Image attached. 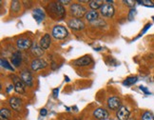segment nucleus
Masks as SVG:
<instances>
[{
	"mask_svg": "<svg viewBox=\"0 0 154 120\" xmlns=\"http://www.w3.org/2000/svg\"><path fill=\"white\" fill-rule=\"evenodd\" d=\"M69 11L70 14L73 16V18H81V17L85 16L86 14L88 13L87 9L83 5H80L78 3H73L70 5L69 7Z\"/></svg>",
	"mask_w": 154,
	"mask_h": 120,
	"instance_id": "obj_1",
	"label": "nucleus"
},
{
	"mask_svg": "<svg viewBox=\"0 0 154 120\" xmlns=\"http://www.w3.org/2000/svg\"><path fill=\"white\" fill-rule=\"evenodd\" d=\"M51 35L55 39H64L65 37L68 36V31L63 26H55L52 29Z\"/></svg>",
	"mask_w": 154,
	"mask_h": 120,
	"instance_id": "obj_2",
	"label": "nucleus"
},
{
	"mask_svg": "<svg viewBox=\"0 0 154 120\" xmlns=\"http://www.w3.org/2000/svg\"><path fill=\"white\" fill-rule=\"evenodd\" d=\"M50 9L53 14H55L58 17H63L66 14L63 5H61L60 2H55L50 4Z\"/></svg>",
	"mask_w": 154,
	"mask_h": 120,
	"instance_id": "obj_3",
	"label": "nucleus"
},
{
	"mask_svg": "<svg viewBox=\"0 0 154 120\" xmlns=\"http://www.w3.org/2000/svg\"><path fill=\"white\" fill-rule=\"evenodd\" d=\"M68 26L73 31H81L85 28V23L79 18H72L68 22Z\"/></svg>",
	"mask_w": 154,
	"mask_h": 120,
	"instance_id": "obj_4",
	"label": "nucleus"
},
{
	"mask_svg": "<svg viewBox=\"0 0 154 120\" xmlns=\"http://www.w3.org/2000/svg\"><path fill=\"white\" fill-rule=\"evenodd\" d=\"M100 13H101V14L103 16L112 17V16L114 15L115 10H114V7L111 4H109V3H105L102 6V8L100 9Z\"/></svg>",
	"mask_w": 154,
	"mask_h": 120,
	"instance_id": "obj_5",
	"label": "nucleus"
},
{
	"mask_svg": "<svg viewBox=\"0 0 154 120\" xmlns=\"http://www.w3.org/2000/svg\"><path fill=\"white\" fill-rule=\"evenodd\" d=\"M20 79L21 81L25 84V85L31 87L32 86L33 81H32V75L28 70H23L20 73Z\"/></svg>",
	"mask_w": 154,
	"mask_h": 120,
	"instance_id": "obj_6",
	"label": "nucleus"
},
{
	"mask_svg": "<svg viewBox=\"0 0 154 120\" xmlns=\"http://www.w3.org/2000/svg\"><path fill=\"white\" fill-rule=\"evenodd\" d=\"M16 46L20 51H25L32 47V42L29 38H20L16 41Z\"/></svg>",
	"mask_w": 154,
	"mask_h": 120,
	"instance_id": "obj_7",
	"label": "nucleus"
},
{
	"mask_svg": "<svg viewBox=\"0 0 154 120\" xmlns=\"http://www.w3.org/2000/svg\"><path fill=\"white\" fill-rule=\"evenodd\" d=\"M91 62H92V58L90 55H84L74 60L72 64L76 66V67H85V66H88Z\"/></svg>",
	"mask_w": 154,
	"mask_h": 120,
	"instance_id": "obj_8",
	"label": "nucleus"
},
{
	"mask_svg": "<svg viewBox=\"0 0 154 120\" xmlns=\"http://www.w3.org/2000/svg\"><path fill=\"white\" fill-rule=\"evenodd\" d=\"M48 64L43 59H40V58H36V59H33L32 63H31V68L32 71H36L39 70H42L44 68H46Z\"/></svg>",
	"mask_w": 154,
	"mask_h": 120,
	"instance_id": "obj_9",
	"label": "nucleus"
},
{
	"mask_svg": "<svg viewBox=\"0 0 154 120\" xmlns=\"http://www.w3.org/2000/svg\"><path fill=\"white\" fill-rule=\"evenodd\" d=\"M130 112L125 106H121L116 112V116L119 120H128Z\"/></svg>",
	"mask_w": 154,
	"mask_h": 120,
	"instance_id": "obj_10",
	"label": "nucleus"
},
{
	"mask_svg": "<svg viewBox=\"0 0 154 120\" xmlns=\"http://www.w3.org/2000/svg\"><path fill=\"white\" fill-rule=\"evenodd\" d=\"M93 115L98 120H106L109 118V112L103 108H97L96 110H94Z\"/></svg>",
	"mask_w": 154,
	"mask_h": 120,
	"instance_id": "obj_11",
	"label": "nucleus"
},
{
	"mask_svg": "<svg viewBox=\"0 0 154 120\" xmlns=\"http://www.w3.org/2000/svg\"><path fill=\"white\" fill-rule=\"evenodd\" d=\"M108 107H109V109H110L112 111L118 110L121 107V101H120V99L118 98V97H116V96L109 97V100H108Z\"/></svg>",
	"mask_w": 154,
	"mask_h": 120,
	"instance_id": "obj_12",
	"label": "nucleus"
},
{
	"mask_svg": "<svg viewBox=\"0 0 154 120\" xmlns=\"http://www.w3.org/2000/svg\"><path fill=\"white\" fill-rule=\"evenodd\" d=\"M9 104L11 106V108L13 110L16 111V112H19L21 110V106H22V101L19 99V98H17V97H11L9 99Z\"/></svg>",
	"mask_w": 154,
	"mask_h": 120,
	"instance_id": "obj_13",
	"label": "nucleus"
},
{
	"mask_svg": "<svg viewBox=\"0 0 154 120\" xmlns=\"http://www.w3.org/2000/svg\"><path fill=\"white\" fill-rule=\"evenodd\" d=\"M51 43V35L49 33H46L45 35H43V37L40 39L39 46L42 48L43 50H47V49H49V48H50Z\"/></svg>",
	"mask_w": 154,
	"mask_h": 120,
	"instance_id": "obj_14",
	"label": "nucleus"
},
{
	"mask_svg": "<svg viewBox=\"0 0 154 120\" xmlns=\"http://www.w3.org/2000/svg\"><path fill=\"white\" fill-rule=\"evenodd\" d=\"M22 62V55H21V52L20 51H16L13 53L11 55V63L14 66V67H19L20 64Z\"/></svg>",
	"mask_w": 154,
	"mask_h": 120,
	"instance_id": "obj_15",
	"label": "nucleus"
},
{
	"mask_svg": "<svg viewBox=\"0 0 154 120\" xmlns=\"http://www.w3.org/2000/svg\"><path fill=\"white\" fill-rule=\"evenodd\" d=\"M14 91L17 93H24L26 89H25V84L21 81V79H18L16 78L15 81H14Z\"/></svg>",
	"mask_w": 154,
	"mask_h": 120,
	"instance_id": "obj_16",
	"label": "nucleus"
},
{
	"mask_svg": "<svg viewBox=\"0 0 154 120\" xmlns=\"http://www.w3.org/2000/svg\"><path fill=\"white\" fill-rule=\"evenodd\" d=\"M98 16H99V14L97 13L96 11H88V13L86 14L85 17H86V19L88 21H90V22H94L96 19H98Z\"/></svg>",
	"mask_w": 154,
	"mask_h": 120,
	"instance_id": "obj_17",
	"label": "nucleus"
},
{
	"mask_svg": "<svg viewBox=\"0 0 154 120\" xmlns=\"http://www.w3.org/2000/svg\"><path fill=\"white\" fill-rule=\"evenodd\" d=\"M33 17L35 18V20H36L38 23H40L41 21H42L44 18H45V13L41 10V9H35L33 11Z\"/></svg>",
	"mask_w": 154,
	"mask_h": 120,
	"instance_id": "obj_18",
	"label": "nucleus"
},
{
	"mask_svg": "<svg viewBox=\"0 0 154 120\" xmlns=\"http://www.w3.org/2000/svg\"><path fill=\"white\" fill-rule=\"evenodd\" d=\"M32 55L35 57H40V56H42L44 55V51L43 49L41 48L40 46H37V45H33L32 47Z\"/></svg>",
	"mask_w": 154,
	"mask_h": 120,
	"instance_id": "obj_19",
	"label": "nucleus"
},
{
	"mask_svg": "<svg viewBox=\"0 0 154 120\" xmlns=\"http://www.w3.org/2000/svg\"><path fill=\"white\" fill-rule=\"evenodd\" d=\"M104 4L105 3H104V1H102V0H91V1L88 2V5H90L91 9L93 11H96L97 9H101Z\"/></svg>",
	"mask_w": 154,
	"mask_h": 120,
	"instance_id": "obj_20",
	"label": "nucleus"
},
{
	"mask_svg": "<svg viewBox=\"0 0 154 120\" xmlns=\"http://www.w3.org/2000/svg\"><path fill=\"white\" fill-rule=\"evenodd\" d=\"M11 112H10V110L6 109V108H3L1 109V112H0V118L1 120H9L11 118Z\"/></svg>",
	"mask_w": 154,
	"mask_h": 120,
	"instance_id": "obj_21",
	"label": "nucleus"
},
{
	"mask_svg": "<svg viewBox=\"0 0 154 120\" xmlns=\"http://www.w3.org/2000/svg\"><path fill=\"white\" fill-rule=\"evenodd\" d=\"M137 80H138L137 76H129L127 79H125V81L123 82V84L125 86H131L137 82Z\"/></svg>",
	"mask_w": 154,
	"mask_h": 120,
	"instance_id": "obj_22",
	"label": "nucleus"
},
{
	"mask_svg": "<svg viewBox=\"0 0 154 120\" xmlns=\"http://www.w3.org/2000/svg\"><path fill=\"white\" fill-rule=\"evenodd\" d=\"M0 63H1L2 68L7 69V70H9V71H14V68L11 67V66L9 64V62L7 61V60H5L4 58H1V60H0Z\"/></svg>",
	"mask_w": 154,
	"mask_h": 120,
	"instance_id": "obj_23",
	"label": "nucleus"
},
{
	"mask_svg": "<svg viewBox=\"0 0 154 120\" xmlns=\"http://www.w3.org/2000/svg\"><path fill=\"white\" fill-rule=\"evenodd\" d=\"M11 9L13 11H14V13H18L20 10V3L18 1H13L11 2Z\"/></svg>",
	"mask_w": 154,
	"mask_h": 120,
	"instance_id": "obj_24",
	"label": "nucleus"
},
{
	"mask_svg": "<svg viewBox=\"0 0 154 120\" xmlns=\"http://www.w3.org/2000/svg\"><path fill=\"white\" fill-rule=\"evenodd\" d=\"M142 120H154L153 113L150 112H146L142 116Z\"/></svg>",
	"mask_w": 154,
	"mask_h": 120,
	"instance_id": "obj_25",
	"label": "nucleus"
},
{
	"mask_svg": "<svg viewBox=\"0 0 154 120\" xmlns=\"http://www.w3.org/2000/svg\"><path fill=\"white\" fill-rule=\"evenodd\" d=\"M137 3L143 4L145 6H147V7H154V4L151 1H147V0H144V1H137Z\"/></svg>",
	"mask_w": 154,
	"mask_h": 120,
	"instance_id": "obj_26",
	"label": "nucleus"
},
{
	"mask_svg": "<svg viewBox=\"0 0 154 120\" xmlns=\"http://www.w3.org/2000/svg\"><path fill=\"white\" fill-rule=\"evenodd\" d=\"M124 3H125V4H127L128 6V7H130V8H132L133 7V6L135 5V1H129V0H127V1H124Z\"/></svg>",
	"mask_w": 154,
	"mask_h": 120,
	"instance_id": "obj_27",
	"label": "nucleus"
},
{
	"mask_svg": "<svg viewBox=\"0 0 154 120\" xmlns=\"http://www.w3.org/2000/svg\"><path fill=\"white\" fill-rule=\"evenodd\" d=\"M140 89H141V91H143L146 94H150V92L147 90L146 87H144V86H140Z\"/></svg>",
	"mask_w": 154,
	"mask_h": 120,
	"instance_id": "obj_28",
	"label": "nucleus"
},
{
	"mask_svg": "<svg viewBox=\"0 0 154 120\" xmlns=\"http://www.w3.org/2000/svg\"><path fill=\"white\" fill-rule=\"evenodd\" d=\"M52 93H53V96H54L55 98H57V97H58V94H59V89H58V88L54 89V90L52 91Z\"/></svg>",
	"mask_w": 154,
	"mask_h": 120,
	"instance_id": "obj_29",
	"label": "nucleus"
},
{
	"mask_svg": "<svg viewBox=\"0 0 154 120\" xmlns=\"http://www.w3.org/2000/svg\"><path fill=\"white\" fill-rule=\"evenodd\" d=\"M150 27H151V24H150V23H149V24H146V27H145V29L143 30V32H142L141 35H142V34H144V33H146V31H147V30H149V29Z\"/></svg>",
	"mask_w": 154,
	"mask_h": 120,
	"instance_id": "obj_30",
	"label": "nucleus"
},
{
	"mask_svg": "<svg viewBox=\"0 0 154 120\" xmlns=\"http://www.w3.org/2000/svg\"><path fill=\"white\" fill-rule=\"evenodd\" d=\"M133 14H135V10L131 9L129 11V20H132L133 19Z\"/></svg>",
	"mask_w": 154,
	"mask_h": 120,
	"instance_id": "obj_31",
	"label": "nucleus"
},
{
	"mask_svg": "<svg viewBox=\"0 0 154 120\" xmlns=\"http://www.w3.org/2000/svg\"><path fill=\"white\" fill-rule=\"evenodd\" d=\"M47 113H48V111H47L46 109H41V111H40V115H42V116H46Z\"/></svg>",
	"mask_w": 154,
	"mask_h": 120,
	"instance_id": "obj_32",
	"label": "nucleus"
},
{
	"mask_svg": "<svg viewBox=\"0 0 154 120\" xmlns=\"http://www.w3.org/2000/svg\"><path fill=\"white\" fill-rule=\"evenodd\" d=\"M59 2H60L61 4H69L70 3V1H69V0H67V1H65V0H61V1H59Z\"/></svg>",
	"mask_w": 154,
	"mask_h": 120,
	"instance_id": "obj_33",
	"label": "nucleus"
},
{
	"mask_svg": "<svg viewBox=\"0 0 154 120\" xmlns=\"http://www.w3.org/2000/svg\"><path fill=\"white\" fill-rule=\"evenodd\" d=\"M14 86H13V85H10L9 87H8V89H7V93H10V91L11 89H14Z\"/></svg>",
	"mask_w": 154,
	"mask_h": 120,
	"instance_id": "obj_34",
	"label": "nucleus"
}]
</instances>
